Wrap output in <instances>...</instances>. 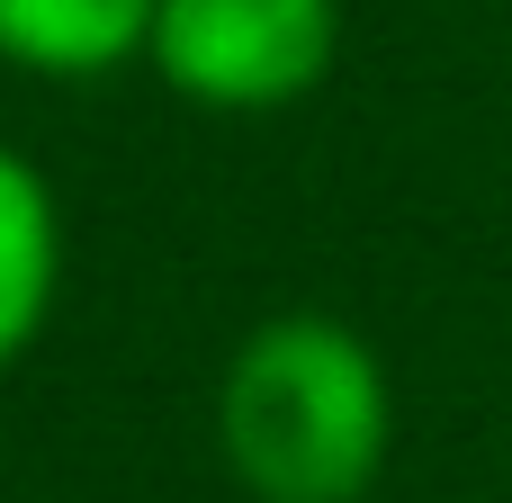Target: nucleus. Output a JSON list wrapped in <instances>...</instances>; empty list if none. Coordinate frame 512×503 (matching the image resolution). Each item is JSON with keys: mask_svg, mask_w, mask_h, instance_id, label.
Returning a JSON list of instances; mask_svg holds the SVG:
<instances>
[{"mask_svg": "<svg viewBox=\"0 0 512 503\" xmlns=\"http://www.w3.org/2000/svg\"><path fill=\"white\" fill-rule=\"evenodd\" d=\"M54 297H63V198L18 144H0V378L45 342Z\"/></svg>", "mask_w": 512, "mask_h": 503, "instance_id": "obj_3", "label": "nucleus"}, {"mask_svg": "<svg viewBox=\"0 0 512 503\" xmlns=\"http://www.w3.org/2000/svg\"><path fill=\"white\" fill-rule=\"evenodd\" d=\"M144 63L207 117H279L342 63V0H153Z\"/></svg>", "mask_w": 512, "mask_h": 503, "instance_id": "obj_2", "label": "nucleus"}, {"mask_svg": "<svg viewBox=\"0 0 512 503\" xmlns=\"http://www.w3.org/2000/svg\"><path fill=\"white\" fill-rule=\"evenodd\" d=\"M216 450L252 503H360L396 450V378L342 315H261L216 378Z\"/></svg>", "mask_w": 512, "mask_h": 503, "instance_id": "obj_1", "label": "nucleus"}, {"mask_svg": "<svg viewBox=\"0 0 512 503\" xmlns=\"http://www.w3.org/2000/svg\"><path fill=\"white\" fill-rule=\"evenodd\" d=\"M153 0H0V63L36 81H108L144 63Z\"/></svg>", "mask_w": 512, "mask_h": 503, "instance_id": "obj_4", "label": "nucleus"}]
</instances>
